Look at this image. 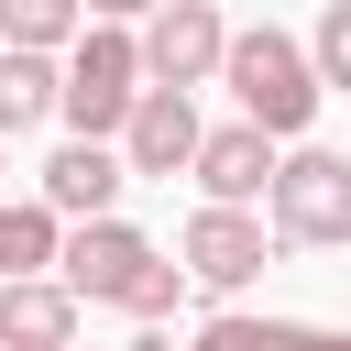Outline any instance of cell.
Segmentation results:
<instances>
[{"label":"cell","instance_id":"cell-4","mask_svg":"<svg viewBox=\"0 0 351 351\" xmlns=\"http://www.w3.org/2000/svg\"><path fill=\"white\" fill-rule=\"evenodd\" d=\"M219 55H230V22L208 11V0H165L154 22H132V66H143V88H208L219 77Z\"/></svg>","mask_w":351,"mask_h":351},{"label":"cell","instance_id":"cell-6","mask_svg":"<svg viewBox=\"0 0 351 351\" xmlns=\"http://www.w3.org/2000/svg\"><path fill=\"white\" fill-rule=\"evenodd\" d=\"M263 252H274V241H263L252 208H197V219L176 230V274L208 285V296H241V285L263 274Z\"/></svg>","mask_w":351,"mask_h":351},{"label":"cell","instance_id":"cell-10","mask_svg":"<svg viewBox=\"0 0 351 351\" xmlns=\"http://www.w3.org/2000/svg\"><path fill=\"white\" fill-rule=\"evenodd\" d=\"M0 351H77V307H66L55 274L0 285Z\"/></svg>","mask_w":351,"mask_h":351},{"label":"cell","instance_id":"cell-15","mask_svg":"<svg viewBox=\"0 0 351 351\" xmlns=\"http://www.w3.org/2000/svg\"><path fill=\"white\" fill-rule=\"evenodd\" d=\"M307 77H318V99H329V88H351V0H329V11H318V33H307Z\"/></svg>","mask_w":351,"mask_h":351},{"label":"cell","instance_id":"cell-5","mask_svg":"<svg viewBox=\"0 0 351 351\" xmlns=\"http://www.w3.org/2000/svg\"><path fill=\"white\" fill-rule=\"evenodd\" d=\"M143 274H154V241H143L132 219H88V230L55 241V285H66V307H121Z\"/></svg>","mask_w":351,"mask_h":351},{"label":"cell","instance_id":"cell-18","mask_svg":"<svg viewBox=\"0 0 351 351\" xmlns=\"http://www.w3.org/2000/svg\"><path fill=\"white\" fill-rule=\"evenodd\" d=\"M132 351H186V340H176V329H143V340H132Z\"/></svg>","mask_w":351,"mask_h":351},{"label":"cell","instance_id":"cell-13","mask_svg":"<svg viewBox=\"0 0 351 351\" xmlns=\"http://www.w3.org/2000/svg\"><path fill=\"white\" fill-rule=\"evenodd\" d=\"M55 241H66V230H55L44 208H0V285H33V274L55 263Z\"/></svg>","mask_w":351,"mask_h":351},{"label":"cell","instance_id":"cell-8","mask_svg":"<svg viewBox=\"0 0 351 351\" xmlns=\"http://www.w3.org/2000/svg\"><path fill=\"white\" fill-rule=\"evenodd\" d=\"M121 186H132V176H121V154H110V143H55L44 197H33V208H44L55 230H88V219H121Z\"/></svg>","mask_w":351,"mask_h":351},{"label":"cell","instance_id":"cell-1","mask_svg":"<svg viewBox=\"0 0 351 351\" xmlns=\"http://www.w3.org/2000/svg\"><path fill=\"white\" fill-rule=\"evenodd\" d=\"M132 99H143V66H132V22L110 11L55 55V121H66V143H121Z\"/></svg>","mask_w":351,"mask_h":351},{"label":"cell","instance_id":"cell-7","mask_svg":"<svg viewBox=\"0 0 351 351\" xmlns=\"http://www.w3.org/2000/svg\"><path fill=\"white\" fill-rule=\"evenodd\" d=\"M197 132H208V121H197V99H176V88H143L110 154H121V176H186V165H197Z\"/></svg>","mask_w":351,"mask_h":351},{"label":"cell","instance_id":"cell-14","mask_svg":"<svg viewBox=\"0 0 351 351\" xmlns=\"http://www.w3.org/2000/svg\"><path fill=\"white\" fill-rule=\"evenodd\" d=\"M186 351H296V318H241V307H219Z\"/></svg>","mask_w":351,"mask_h":351},{"label":"cell","instance_id":"cell-16","mask_svg":"<svg viewBox=\"0 0 351 351\" xmlns=\"http://www.w3.org/2000/svg\"><path fill=\"white\" fill-rule=\"evenodd\" d=\"M121 307H132V318H143V329H165V318H176V307H186V274H176V263H165V252H154V274H143V285H132V296H121Z\"/></svg>","mask_w":351,"mask_h":351},{"label":"cell","instance_id":"cell-11","mask_svg":"<svg viewBox=\"0 0 351 351\" xmlns=\"http://www.w3.org/2000/svg\"><path fill=\"white\" fill-rule=\"evenodd\" d=\"M77 33H88L77 0H0V55H44V66H55Z\"/></svg>","mask_w":351,"mask_h":351},{"label":"cell","instance_id":"cell-12","mask_svg":"<svg viewBox=\"0 0 351 351\" xmlns=\"http://www.w3.org/2000/svg\"><path fill=\"white\" fill-rule=\"evenodd\" d=\"M33 121H55V66L44 55H0V143L33 132Z\"/></svg>","mask_w":351,"mask_h":351},{"label":"cell","instance_id":"cell-17","mask_svg":"<svg viewBox=\"0 0 351 351\" xmlns=\"http://www.w3.org/2000/svg\"><path fill=\"white\" fill-rule=\"evenodd\" d=\"M296 351H351V329H296Z\"/></svg>","mask_w":351,"mask_h":351},{"label":"cell","instance_id":"cell-3","mask_svg":"<svg viewBox=\"0 0 351 351\" xmlns=\"http://www.w3.org/2000/svg\"><path fill=\"white\" fill-rule=\"evenodd\" d=\"M263 241H296V252H329V241H351V154H329V143H296L285 165H274V186H263Z\"/></svg>","mask_w":351,"mask_h":351},{"label":"cell","instance_id":"cell-2","mask_svg":"<svg viewBox=\"0 0 351 351\" xmlns=\"http://www.w3.org/2000/svg\"><path fill=\"white\" fill-rule=\"evenodd\" d=\"M219 77H230V99H241V132H263L274 154H285V143L318 121V77H307V44H296V33H274V22L230 33Z\"/></svg>","mask_w":351,"mask_h":351},{"label":"cell","instance_id":"cell-9","mask_svg":"<svg viewBox=\"0 0 351 351\" xmlns=\"http://www.w3.org/2000/svg\"><path fill=\"white\" fill-rule=\"evenodd\" d=\"M274 165H285V154H274L263 132L219 121V132H197V165H186V176H197V197H208V208H252V197L274 186Z\"/></svg>","mask_w":351,"mask_h":351}]
</instances>
